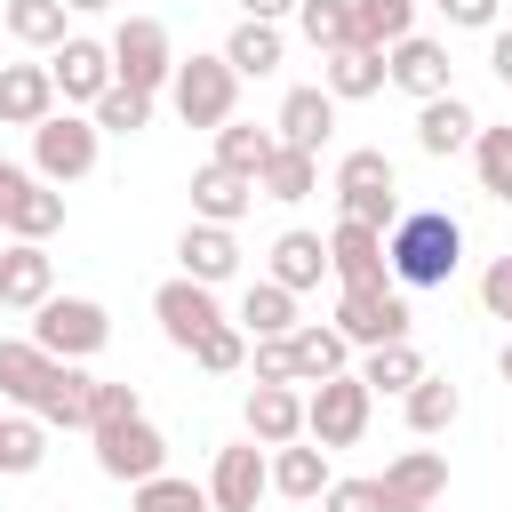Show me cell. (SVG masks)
<instances>
[{
  "mask_svg": "<svg viewBox=\"0 0 512 512\" xmlns=\"http://www.w3.org/2000/svg\"><path fill=\"white\" fill-rule=\"evenodd\" d=\"M464 264V224L448 208H400L384 232V272L392 288H448Z\"/></svg>",
  "mask_w": 512,
  "mask_h": 512,
  "instance_id": "6da1fadb",
  "label": "cell"
},
{
  "mask_svg": "<svg viewBox=\"0 0 512 512\" xmlns=\"http://www.w3.org/2000/svg\"><path fill=\"white\" fill-rule=\"evenodd\" d=\"M96 152H104V128H96L88 112H72V104L32 128V176L56 184V192L80 184V176H96Z\"/></svg>",
  "mask_w": 512,
  "mask_h": 512,
  "instance_id": "7a4b0ae2",
  "label": "cell"
},
{
  "mask_svg": "<svg viewBox=\"0 0 512 512\" xmlns=\"http://www.w3.org/2000/svg\"><path fill=\"white\" fill-rule=\"evenodd\" d=\"M168 104H176L184 128H208V136H216V128L232 120V104H240V72H232L224 56H176Z\"/></svg>",
  "mask_w": 512,
  "mask_h": 512,
  "instance_id": "3957f363",
  "label": "cell"
},
{
  "mask_svg": "<svg viewBox=\"0 0 512 512\" xmlns=\"http://www.w3.org/2000/svg\"><path fill=\"white\" fill-rule=\"evenodd\" d=\"M32 344L56 352V360H88V352L112 344V320H104L96 296H48V304H32Z\"/></svg>",
  "mask_w": 512,
  "mask_h": 512,
  "instance_id": "277c9868",
  "label": "cell"
},
{
  "mask_svg": "<svg viewBox=\"0 0 512 512\" xmlns=\"http://www.w3.org/2000/svg\"><path fill=\"white\" fill-rule=\"evenodd\" d=\"M368 408H376V392L344 368V376H320L312 392H304V440H320V448H352L360 432H368Z\"/></svg>",
  "mask_w": 512,
  "mask_h": 512,
  "instance_id": "5b68a950",
  "label": "cell"
},
{
  "mask_svg": "<svg viewBox=\"0 0 512 512\" xmlns=\"http://www.w3.org/2000/svg\"><path fill=\"white\" fill-rule=\"evenodd\" d=\"M88 440H96V472H104V480H128V488H136V480L168 472V432H160L144 408L120 416V424H96Z\"/></svg>",
  "mask_w": 512,
  "mask_h": 512,
  "instance_id": "8992f818",
  "label": "cell"
},
{
  "mask_svg": "<svg viewBox=\"0 0 512 512\" xmlns=\"http://www.w3.org/2000/svg\"><path fill=\"white\" fill-rule=\"evenodd\" d=\"M104 48H112V80H128V88H144V96H160L168 72H176V40H168L160 16H128Z\"/></svg>",
  "mask_w": 512,
  "mask_h": 512,
  "instance_id": "52a82bcc",
  "label": "cell"
},
{
  "mask_svg": "<svg viewBox=\"0 0 512 512\" xmlns=\"http://www.w3.org/2000/svg\"><path fill=\"white\" fill-rule=\"evenodd\" d=\"M336 336L344 344H400L408 336V296L392 280H368V288H336Z\"/></svg>",
  "mask_w": 512,
  "mask_h": 512,
  "instance_id": "ba28073f",
  "label": "cell"
},
{
  "mask_svg": "<svg viewBox=\"0 0 512 512\" xmlns=\"http://www.w3.org/2000/svg\"><path fill=\"white\" fill-rule=\"evenodd\" d=\"M272 496V448L264 440H232L208 464V512H256Z\"/></svg>",
  "mask_w": 512,
  "mask_h": 512,
  "instance_id": "9c48e42d",
  "label": "cell"
},
{
  "mask_svg": "<svg viewBox=\"0 0 512 512\" xmlns=\"http://www.w3.org/2000/svg\"><path fill=\"white\" fill-rule=\"evenodd\" d=\"M152 320H160V336H168L176 352H192V344L224 320V304H216V288H200V280H184V272H176V280H160V288H152Z\"/></svg>",
  "mask_w": 512,
  "mask_h": 512,
  "instance_id": "30bf717a",
  "label": "cell"
},
{
  "mask_svg": "<svg viewBox=\"0 0 512 512\" xmlns=\"http://www.w3.org/2000/svg\"><path fill=\"white\" fill-rule=\"evenodd\" d=\"M384 88H408V96L424 104V96H448V88H456V64H448V48H440V40L408 32V40H392V48H384Z\"/></svg>",
  "mask_w": 512,
  "mask_h": 512,
  "instance_id": "8fae6325",
  "label": "cell"
},
{
  "mask_svg": "<svg viewBox=\"0 0 512 512\" xmlns=\"http://www.w3.org/2000/svg\"><path fill=\"white\" fill-rule=\"evenodd\" d=\"M48 80H56V96H64V104H96V96L112 88V48L72 32V40H56V48H48Z\"/></svg>",
  "mask_w": 512,
  "mask_h": 512,
  "instance_id": "7c38bea8",
  "label": "cell"
},
{
  "mask_svg": "<svg viewBox=\"0 0 512 512\" xmlns=\"http://www.w3.org/2000/svg\"><path fill=\"white\" fill-rule=\"evenodd\" d=\"M376 488H384V512L440 504V496H448V456H440V448H408V456H392V464L376 472Z\"/></svg>",
  "mask_w": 512,
  "mask_h": 512,
  "instance_id": "4fadbf2b",
  "label": "cell"
},
{
  "mask_svg": "<svg viewBox=\"0 0 512 512\" xmlns=\"http://www.w3.org/2000/svg\"><path fill=\"white\" fill-rule=\"evenodd\" d=\"M56 296V256L48 240H0V304L8 312H32Z\"/></svg>",
  "mask_w": 512,
  "mask_h": 512,
  "instance_id": "5bb4252c",
  "label": "cell"
},
{
  "mask_svg": "<svg viewBox=\"0 0 512 512\" xmlns=\"http://www.w3.org/2000/svg\"><path fill=\"white\" fill-rule=\"evenodd\" d=\"M0 232H8V240H48V232H64V192L40 184V176L24 168L16 192L0 200Z\"/></svg>",
  "mask_w": 512,
  "mask_h": 512,
  "instance_id": "9a60e30c",
  "label": "cell"
},
{
  "mask_svg": "<svg viewBox=\"0 0 512 512\" xmlns=\"http://www.w3.org/2000/svg\"><path fill=\"white\" fill-rule=\"evenodd\" d=\"M176 264H184V280H200V288H224L232 272H240V240H232V224H184V240H176Z\"/></svg>",
  "mask_w": 512,
  "mask_h": 512,
  "instance_id": "2e32d148",
  "label": "cell"
},
{
  "mask_svg": "<svg viewBox=\"0 0 512 512\" xmlns=\"http://www.w3.org/2000/svg\"><path fill=\"white\" fill-rule=\"evenodd\" d=\"M328 272H336V288L392 280V272H384V232H376V224H352V216H336V232H328Z\"/></svg>",
  "mask_w": 512,
  "mask_h": 512,
  "instance_id": "e0dca14e",
  "label": "cell"
},
{
  "mask_svg": "<svg viewBox=\"0 0 512 512\" xmlns=\"http://www.w3.org/2000/svg\"><path fill=\"white\" fill-rule=\"evenodd\" d=\"M480 136V112L448 88V96H424L416 104V152H432V160H448V152H464Z\"/></svg>",
  "mask_w": 512,
  "mask_h": 512,
  "instance_id": "ac0fdd59",
  "label": "cell"
},
{
  "mask_svg": "<svg viewBox=\"0 0 512 512\" xmlns=\"http://www.w3.org/2000/svg\"><path fill=\"white\" fill-rule=\"evenodd\" d=\"M272 136H280V144H296V152H320V144L336 136V96H328V88H288V96H280Z\"/></svg>",
  "mask_w": 512,
  "mask_h": 512,
  "instance_id": "d6986e66",
  "label": "cell"
},
{
  "mask_svg": "<svg viewBox=\"0 0 512 512\" xmlns=\"http://www.w3.org/2000/svg\"><path fill=\"white\" fill-rule=\"evenodd\" d=\"M56 112L48 64H0V128H40Z\"/></svg>",
  "mask_w": 512,
  "mask_h": 512,
  "instance_id": "ffe728a7",
  "label": "cell"
},
{
  "mask_svg": "<svg viewBox=\"0 0 512 512\" xmlns=\"http://www.w3.org/2000/svg\"><path fill=\"white\" fill-rule=\"evenodd\" d=\"M320 88H328L336 104H360V96H376V88H384V48H360V40L328 48V56H320Z\"/></svg>",
  "mask_w": 512,
  "mask_h": 512,
  "instance_id": "44dd1931",
  "label": "cell"
},
{
  "mask_svg": "<svg viewBox=\"0 0 512 512\" xmlns=\"http://www.w3.org/2000/svg\"><path fill=\"white\" fill-rule=\"evenodd\" d=\"M248 208H256V176H232V168H216V160L192 176V216H200V224H240Z\"/></svg>",
  "mask_w": 512,
  "mask_h": 512,
  "instance_id": "7402d4cb",
  "label": "cell"
},
{
  "mask_svg": "<svg viewBox=\"0 0 512 512\" xmlns=\"http://www.w3.org/2000/svg\"><path fill=\"white\" fill-rule=\"evenodd\" d=\"M264 280H280L288 296L320 288V280H328V240H320V232H304V224H296V232H280V240H272V272H264Z\"/></svg>",
  "mask_w": 512,
  "mask_h": 512,
  "instance_id": "603a6c76",
  "label": "cell"
},
{
  "mask_svg": "<svg viewBox=\"0 0 512 512\" xmlns=\"http://www.w3.org/2000/svg\"><path fill=\"white\" fill-rule=\"evenodd\" d=\"M288 352H296V384H320V376H344L352 368V344L336 336V320H296L288 328Z\"/></svg>",
  "mask_w": 512,
  "mask_h": 512,
  "instance_id": "cb8c5ba5",
  "label": "cell"
},
{
  "mask_svg": "<svg viewBox=\"0 0 512 512\" xmlns=\"http://www.w3.org/2000/svg\"><path fill=\"white\" fill-rule=\"evenodd\" d=\"M88 384H96V376H88L80 360H56L48 384H40V400H32V416H40V424H64V432H88Z\"/></svg>",
  "mask_w": 512,
  "mask_h": 512,
  "instance_id": "d4e9b609",
  "label": "cell"
},
{
  "mask_svg": "<svg viewBox=\"0 0 512 512\" xmlns=\"http://www.w3.org/2000/svg\"><path fill=\"white\" fill-rule=\"evenodd\" d=\"M248 440H264V448L304 440V392L296 384H256L248 392Z\"/></svg>",
  "mask_w": 512,
  "mask_h": 512,
  "instance_id": "484cf974",
  "label": "cell"
},
{
  "mask_svg": "<svg viewBox=\"0 0 512 512\" xmlns=\"http://www.w3.org/2000/svg\"><path fill=\"white\" fill-rule=\"evenodd\" d=\"M320 488H328V448H320V440H280V448H272V496L312 504Z\"/></svg>",
  "mask_w": 512,
  "mask_h": 512,
  "instance_id": "4316f807",
  "label": "cell"
},
{
  "mask_svg": "<svg viewBox=\"0 0 512 512\" xmlns=\"http://www.w3.org/2000/svg\"><path fill=\"white\" fill-rule=\"evenodd\" d=\"M280 48H288V40H280V24H264V16H240V24H232V40H224L216 56H224L240 80H264V72H280Z\"/></svg>",
  "mask_w": 512,
  "mask_h": 512,
  "instance_id": "83f0119b",
  "label": "cell"
},
{
  "mask_svg": "<svg viewBox=\"0 0 512 512\" xmlns=\"http://www.w3.org/2000/svg\"><path fill=\"white\" fill-rule=\"evenodd\" d=\"M232 328H240L248 344H256V336H288V328H296V296H288L280 280H248V288H240Z\"/></svg>",
  "mask_w": 512,
  "mask_h": 512,
  "instance_id": "f1b7e54d",
  "label": "cell"
},
{
  "mask_svg": "<svg viewBox=\"0 0 512 512\" xmlns=\"http://www.w3.org/2000/svg\"><path fill=\"white\" fill-rule=\"evenodd\" d=\"M400 408H408V432H424V440H440V432H448V424L464 416V392H456L448 376H432V368H424V376H416V384L400 392Z\"/></svg>",
  "mask_w": 512,
  "mask_h": 512,
  "instance_id": "f546056e",
  "label": "cell"
},
{
  "mask_svg": "<svg viewBox=\"0 0 512 512\" xmlns=\"http://www.w3.org/2000/svg\"><path fill=\"white\" fill-rule=\"evenodd\" d=\"M48 368H56V352H40L32 336H0V400L32 408L40 384H48Z\"/></svg>",
  "mask_w": 512,
  "mask_h": 512,
  "instance_id": "4dcf8cb0",
  "label": "cell"
},
{
  "mask_svg": "<svg viewBox=\"0 0 512 512\" xmlns=\"http://www.w3.org/2000/svg\"><path fill=\"white\" fill-rule=\"evenodd\" d=\"M312 184H320V152H296V144H272V160L256 168V192L264 200H312Z\"/></svg>",
  "mask_w": 512,
  "mask_h": 512,
  "instance_id": "1f68e13d",
  "label": "cell"
},
{
  "mask_svg": "<svg viewBox=\"0 0 512 512\" xmlns=\"http://www.w3.org/2000/svg\"><path fill=\"white\" fill-rule=\"evenodd\" d=\"M64 16H72L64 0H8V8H0V24H8L16 48H56V40H72Z\"/></svg>",
  "mask_w": 512,
  "mask_h": 512,
  "instance_id": "d6a6232c",
  "label": "cell"
},
{
  "mask_svg": "<svg viewBox=\"0 0 512 512\" xmlns=\"http://www.w3.org/2000/svg\"><path fill=\"white\" fill-rule=\"evenodd\" d=\"M352 376H360L368 392H408V384L424 376V352H416L408 336H400V344H368V360H360Z\"/></svg>",
  "mask_w": 512,
  "mask_h": 512,
  "instance_id": "836d02e7",
  "label": "cell"
},
{
  "mask_svg": "<svg viewBox=\"0 0 512 512\" xmlns=\"http://www.w3.org/2000/svg\"><path fill=\"white\" fill-rule=\"evenodd\" d=\"M416 32V0H352V40L360 48H392Z\"/></svg>",
  "mask_w": 512,
  "mask_h": 512,
  "instance_id": "e575fe53",
  "label": "cell"
},
{
  "mask_svg": "<svg viewBox=\"0 0 512 512\" xmlns=\"http://www.w3.org/2000/svg\"><path fill=\"white\" fill-rule=\"evenodd\" d=\"M272 128H256V120H224L216 128V168H232V176H256L264 160H272Z\"/></svg>",
  "mask_w": 512,
  "mask_h": 512,
  "instance_id": "d590c367",
  "label": "cell"
},
{
  "mask_svg": "<svg viewBox=\"0 0 512 512\" xmlns=\"http://www.w3.org/2000/svg\"><path fill=\"white\" fill-rule=\"evenodd\" d=\"M40 456H48V424L32 408L24 416H0V472L24 480V472H40Z\"/></svg>",
  "mask_w": 512,
  "mask_h": 512,
  "instance_id": "8d00e7d4",
  "label": "cell"
},
{
  "mask_svg": "<svg viewBox=\"0 0 512 512\" xmlns=\"http://www.w3.org/2000/svg\"><path fill=\"white\" fill-rule=\"evenodd\" d=\"M88 120H96L104 136H136V128H152V96H144V88H128V80H112V88L88 104Z\"/></svg>",
  "mask_w": 512,
  "mask_h": 512,
  "instance_id": "74e56055",
  "label": "cell"
},
{
  "mask_svg": "<svg viewBox=\"0 0 512 512\" xmlns=\"http://www.w3.org/2000/svg\"><path fill=\"white\" fill-rule=\"evenodd\" d=\"M296 32L328 56V48H344L352 40V0H296Z\"/></svg>",
  "mask_w": 512,
  "mask_h": 512,
  "instance_id": "f35d334b",
  "label": "cell"
},
{
  "mask_svg": "<svg viewBox=\"0 0 512 512\" xmlns=\"http://www.w3.org/2000/svg\"><path fill=\"white\" fill-rule=\"evenodd\" d=\"M472 168H480L488 200H512V128H480L472 136Z\"/></svg>",
  "mask_w": 512,
  "mask_h": 512,
  "instance_id": "ab89813d",
  "label": "cell"
},
{
  "mask_svg": "<svg viewBox=\"0 0 512 512\" xmlns=\"http://www.w3.org/2000/svg\"><path fill=\"white\" fill-rule=\"evenodd\" d=\"M336 192H400V176H392V152H376V144L344 152V160H336Z\"/></svg>",
  "mask_w": 512,
  "mask_h": 512,
  "instance_id": "60d3db41",
  "label": "cell"
},
{
  "mask_svg": "<svg viewBox=\"0 0 512 512\" xmlns=\"http://www.w3.org/2000/svg\"><path fill=\"white\" fill-rule=\"evenodd\" d=\"M136 512H208V488H192L176 472H152V480H136Z\"/></svg>",
  "mask_w": 512,
  "mask_h": 512,
  "instance_id": "b9f144b4",
  "label": "cell"
},
{
  "mask_svg": "<svg viewBox=\"0 0 512 512\" xmlns=\"http://www.w3.org/2000/svg\"><path fill=\"white\" fill-rule=\"evenodd\" d=\"M192 360H200L208 376H232V368H248V336H240L232 320H216V328H208V336L192 344Z\"/></svg>",
  "mask_w": 512,
  "mask_h": 512,
  "instance_id": "7bdbcfd3",
  "label": "cell"
},
{
  "mask_svg": "<svg viewBox=\"0 0 512 512\" xmlns=\"http://www.w3.org/2000/svg\"><path fill=\"white\" fill-rule=\"evenodd\" d=\"M136 408H144L136 384H104V376L88 384V432H96V424H120V416H136Z\"/></svg>",
  "mask_w": 512,
  "mask_h": 512,
  "instance_id": "ee69618b",
  "label": "cell"
},
{
  "mask_svg": "<svg viewBox=\"0 0 512 512\" xmlns=\"http://www.w3.org/2000/svg\"><path fill=\"white\" fill-rule=\"evenodd\" d=\"M336 208H344L352 224H376V232H392V216H400V192H336Z\"/></svg>",
  "mask_w": 512,
  "mask_h": 512,
  "instance_id": "f6af8a7d",
  "label": "cell"
},
{
  "mask_svg": "<svg viewBox=\"0 0 512 512\" xmlns=\"http://www.w3.org/2000/svg\"><path fill=\"white\" fill-rule=\"evenodd\" d=\"M248 368H256V384H296V352H288V336H256Z\"/></svg>",
  "mask_w": 512,
  "mask_h": 512,
  "instance_id": "bcb514c9",
  "label": "cell"
},
{
  "mask_svg": "<svg viewBox=\"0 0 512 512\" xmlns=\"http://www.w3.org/2000/svg\"><path fill=\"white\" fill-rule=\"evenodd\" d=\"M320 512H384V488L376 480H328L320 488Z\"/></svg>",
  "mask_w": 512,
  "mask_h": 512,
  "instance_id": "7dc6e473",
  "label": "cell"
},
{
  "mask_svg": "<svg viewBox=\"0 0 512 512\" xmlns=\"http://www.w3.org/2000/svg\"><path fill=\"white\" fill-rule=\"evenodd\" d=\"M480 304H488V320L512 328V256H496V264L480 272Z\"/></svg>",
  "mask_w": 512,
  "mask_h": 512,
  "instance_id": "c3c4849f",
  "label": "cell"
},
{
  "mask_svg": "<svg viewBox=\"0 0 512 512\" xmlns=\"http://www.w3.org/2000/svg\"><path fill=\"white\" fill-rule=\"evenodd\" d=\"M496 8H504V0H440V16L464 24V32H496Z\"/></svg>",
  "mask_w": 512,
  "mask_h": 512,
  "instance_id": "681fc988",
  "label": "cell"
},
{
  "mask_svg": "<svg viewBox=\"0 0 512 512\" xmlns=\"http://www.w3.org/2000/svg\"><path fill=\"white\" fill-rule=\"evenodd\" d=\"M488 72L512 88V32H488Z\"/></svg>",
  "mask_w": 512,
  "mask_h": 512,
  "instance_id": "f907efd6",
  "label": "cell"
},
{
  "mask_svg": "<svg viewBox=\"0 0 512 512\" xmlns=\"http://www.w3.org/2000/svg\"><path fill=\"white\" fill-rule=\"evenodd\" d=\"M240 16H264V24H280V16H296V0H240Z\"/></svg>",
  "mask_w": 512,
  "mask_h": 512,
  "instance_id": "816d5d0a",
  "label": "cell"
},
{
  "mask_svg": "<svg viewBox=\"0 0 512 512\" xmlns=\"http://www.w3.org/2000/svg\"><path fill=\"white\" fill-rule=\"evenodd\" d=\"M72 16H104V8H120V0H64Z\"/></svg>",
  "mask_w": 512,
  "mask_h": 512,
  "instance_id": "f5cc1de1",
  "label": "cell"
},
{
  "mask_svg": "<svg viewBox=\"0 0 512 512\" xmlns=\"http://www.w3.org/2000/svg\"><path fill=\"white\" fill-rule=\"evenodd\" d=\"M16 176H24V168H16V160H0V200L16 192Z\"/></svg>",
  "mask_w": 512,
  "mask_h": 512,
  "instance_id": "db71d44e",
  "label": "cell"
},
{
  "mask_svg": "<svg viewBox=\"0 0 512 512\" xmlns=\"http://www.w3.org/2000/svg\"><path fill=\"white\" fill-rule=\"evenodd\" d=\"M496 376H504V384H512V344H504V352H496Z\"/></svg>",
  "mask_w": 512,
  "mask_h": 512,
  "instance_id": "11a10c76",
  "label": "cell"
},
{
  "mask_svg": "<svg viewBox=\"0 0 512 512\" xmlns=\"http://www.w3.org/2000/svg\"><path fill=\"white\" fill-rule=\"evenodd\" d=\"M416 512H440V504H416Z\"/></svg>",
  "mask_w": 512,
  "mask_h": 512,
  "instance_id": "9f6ffc18",
  "label": "cell"
}]
</instances>
